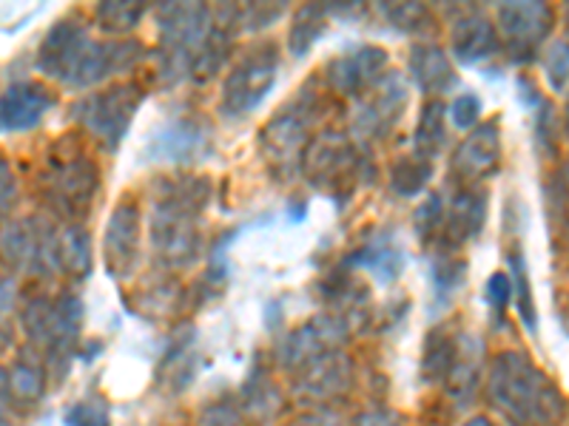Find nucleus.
<instances>
[{
    "label": "nucleus",
    "mask_w": 569,
    "mask_h": 426,
    "mask_svg": "<svg viewBox=\"0 0 569 426\" xmlns=\"http://www.w3.org/2000/svg\"><path fill=\"white\" fill-rule=\"evenodd\" d=\"M447 105L441 100H427L419 111V123L413 134V154L433 162L447 149Z\"/></svg>",
    "instance_id": "29"
},
{
    "label": "nucleus",
    "mask_w": 569,
    "mask_h": 426,
    "mask_svg": "<svg viewBox=\"0 0 569 426\" xmlns=\"http://www.w3.org/2000/svg\"><path fill=\"white\" fill-rule=\"evenodd\" d=\"M390 65L388 49L373 43L350 45L348 52L337 54L325 65V89L337 98L356 100L362 91H368L376 80L382 78Z\"/></svg>",
    "instance_id": "17"
},
{
    "label": "nucleus",
    "mask_w": 569,
    "mask_h": 426,
    "mask_svg": "<svg viewBox=\"0 0 569 426\" xmlns=\"http://www.w3.org/2000/svg\"><path fill=\"white\" fill-rule=\"evenodd\" d=\"M66 426H111L109 407L103 398H83L74 407H69L63 418Z\"/></svg>",
    "instance_id": "43"
},
{
    "label": "nucleus",
    "mask_w": 569,
    "mask_h": 426,
    "mask_svg": "<svg viewBox=\"0 0 569 426\" xmlns=\"http://www.w3.org/2000/svg\"><path fill=\"white\" fill-rule=\"evenodd\" d=\"M149 58L146 43L134 38L94 40L89 20L80 12H69L54 20L38 49V71L46 80L66 89H94L109 80L134 71Z\"/></svg>",
    "instance_id": "2"
},
{
    "label": "nucleus",
    "mask_w": 569,
    "mask_h": 426,
    "mask_svg": "<svg viewBox=\"0 0 569 426\" xmlns=\"http://www.w3.org/2000/svg\"><path fill=\"white\" fill-rule=\"evenodd\" d=\"M501 52L496 23L481 9H465L450 23V52L461 65H476Z\"/></svg>",
    "instance_id": "22"
},
{
    "label": "nucleus",
    "mask_w": 569,
    "mask_h": 426,
    "mask_svg": "<svg viewBox=\"0 0 569 426\" xmlns=\"http://www.w3.org/2000/svg\"><path fill=\"white\" fill-rule=\"evenodd\" d=\"M487 400L510 426H561V387L521 349H501L487 362Z\"/></svg>",
    "instance_id": "3"
},
{
    "label": "nucleus",
    "mask_w": 569,
    "mask_h": 426,
    "mask_svg": "<svg viewBox=\"0 0 569 426\" xmlns=\"http://www.w3.org/2000/svg\"><path fill=\"white\" fill-rule=\"evenodd\" d=\"M91 267H94V253L86 225H60V276L83 282L89 278Z\"/></svg>",
    "instance_id": "30"
},
{
    "label": "nucleus",
    "mask_w": 569,
    "mask_h": 426,
    "mask_svg": "<svg viewBox=\"0 0 569 426\" xmlns=\"http://www.w3.org/2000/svg\"><path fill=\"white\" fill-rule=\"evenodd\" d=\"M433 180V162L421 160L416 154L396 156L388 169V185L396 196H419Z\"/></svg>",
    "instance_id": "32"
},
{
    "label": "nucleus",
    "mask_w": 569,
    "mask_h": 426,
    "mask_svg": "<svg viewBox=\"0 0 569 426\" xmlns=\"http://www.w3.org/2000/svg\"><path fill=\"white\" fill-rule=\"evenodd\" d=\"M14 273H9L7 267L0 265V311H7L14 304Z\"/></svg>",
    "instance_id": "49"
},
{
    "label": "nucleus",
    "mask_w": 569,
    "mask_h": 426,
    "mask_svg": "<svg viewBox=\"0 0 569 426\" xmlns=\"http://www.w3.org/2000/svg\"><path fill=\"white\" fill-rule=\"evenodd\" d=\"M536 145L543 156H558V114L547 100L536 105Z\"/></svg>",
    "instance_id": "41"
},
{
    "label": "nucleus",
    "mask_w": 569,
    "mask_h": 426,
    "mask_svg": "<svg viewBox=\"0 0 569 426\" xmlns=\"http://www.w3.org/2000/svg\"><path fill=\"white\" fill-rule=\"evenodd\" d=\"M146 100V89L134 80H117V83L94 89L71 105V120L86 131L89 140L98 142V149L114 154L129 136L137 111Z\"/></svg>",
    "instance_id": "9"
},
{
    "label": "nucleus",
    "mask_w": 569,
    "mask_h": 426,
    "mask_svg": "<svg viewBox=\"0 0 569 426\" xmlns=\"http://www.w3.org/2000/svg\"><path fill=\"white\" fill-rule=\"evenodd\" d=\"M58 98L40 80H18L0 94V134H20L43 123V116L54 109Z\"/></svg>",
    "instance_id": "21"
},
{
    "label": "nucleus",
    "mask_w": 569,
    "mask_h": 426,
    "mask_svg": "<svg viewBox=\"0 0 569 426\" xmlns=\"http://www.w3.org/2000/svg\"><path fill=\"white\" fill-rule=\"evenodd\" d=\"M103 185L100 165L86 149L83 136L66 134L54 142L38 176L40 200L63 225H83Z\"/></svg>",
    "instance_id": "4"
},
{
    "label": "nucleus",
    "mask_w": 569,
    "mask_h": 426,
    "mask_svg": "<svg viewBox=\"0 0 569 426\" xmlns=\"http://www.w3.org/2000/svg\"><path fill=\"white\" fill-rule=\"evenodd\" d=\"M447 114H450V120H453L456 129L472 131L476 125L481 123L485 103H481V98L476 94V91H467V94H461V98L453 100V105L447 109Z\"/></svg>",
    "instance_id": "44"
},
{
    "label": "nucleus",
    "mask_w": 569,
    "mask_h": 426,
    "mask_svg": "<svg viewBox=\"0 0 569 426\" xmlns=\"http://www.w3.org/2000/svg\"><path fill=\"white\" fill-rule=\"evenodd\" d=\"M20 194V182L18 174H14L12 162L7 156H0V225H7L9 213L18 205Z\"/></svg>",
    "instance_id": "45"
},
{
    "label": "nucleus",
    "mask_w": 569,
    "mask_h": 426,
    "mask_svg": "<svg viewBox=\"0 0 569 426\" xmlns=\"http://www.w3.org/2000/svg\"><path fill=\"white\" fill-rule=\"evenodd\" d=\"M157 20V80L162 85L191 83L197 60L217 32L213 9L206 3H160Z\"/></svg>",
    "instance_id": "6"
},
{
    "label": "nucleus",
    "mask_w": 569,
    "mask_h": 426,
    "mask_svg": "<svg viewBox=\"0 0 569 426\" xmlns=\"http://www.w3.org/2000/svg\"><path fill=\"white\" fill-rule=\"evenodd\" d=\"M408 74L430 100H439V94H447L459 85V74H456V65L447 49L439 43H430V40L410 45Z\"/></svg>",
    "instance_id": "25"
},
{
    "label": "nucleus",
    "mask_w": 569,
    "mask_h": 426,
    "mask_svg": "<svg viewBox=\"0 0 569 426\" xmlns=\"http://www.w3.org/2000/svg\"><path fill=\"white\" fill-rule=\"evenodd\" d=\"M308 185L333 200L342 211L353 200L356 187L368 185L376 176V165L368 151L339 129H319L311 145L302 154V169Z\"/></svg>",
    "instance_id": "7"
},
{
    "label": "nucleus",
    "mask_w": 569,
    "mask_h": 426,
    "mask_svg": "<svg viewBox=\"0 0 569 426\" xmlns=\"http://www.w3.org/2000/svg\"><path fill=\"white\" fill-rule=\"evenodd\" d=\"M485 342H481L479 336H472V333H459V338H456L453 367H450V373H447L445 378L447 395H450V400H453L459 409L470 407L472 404L481 375H485Z\"/></svg>",
    "instance_id": "23"
},
{
    "label": "nucleus",
    "mask_w": 569,
    "mask_h": 426,
    "mask_svg": "<svg viewBox=\"0 0 569 426\" xmlns=\"http://www.w3.org/2000/svg\"><path fill=\"white\" fill-rule=\"evenodd\" d=\"M282 52L273 40L246 45L226 74L220 91V114L228 120H246L262 105L277 85Z\"/></svg>",
    "instance_id": "11"
},
{
    "label": "nucleus",
    "mask_w": 569,
    "mask_h": 426,
    "mask_svg": "<svg viewBox=\"0 0 569 426\" xmlns=\"http://www.w3.org/2000/svg\"><path fill=\"white\" fill-rule=\"evenodd\" d=\"M7 378H9V393H12L14 400L34 404V400L43 398L49 369H46V358L40 355V349L29 347V344L20 349L12 369L7 373Z\"/></svg>",
    "instance_id": "27"
},
{
    "label": "nucleus",
    "mask_w": 569,
    "mask_h": 426,
    "mask_svg": "<svg viewBox=\"0 0 569 426\" xmlns=\"http://www.w3.org/2000/svg\"><path fill=\"white\" fill-rule=\"evenodd\" d=\"M151 9L140 0H106L94 7V27L103 34H109L111 40L129 38L142 20L149 18Z\"/></svg>",
    "instance_id": "31"
},
{
    "label": "nucleus",
    "mask_w": 569,
    "mask_h": 426,
    "mask_svg": "<svg viewBox=\"0 0 569 426\" xmlns=\"http://www.w3.org/2000/svg\"><path fill=\"white\" fill-rule=\"evenodd\" d=\"M160 276L162 278H154L149 287H142L134 298L142 304V311L151 313V316H171V313L186 302V293H182L174 273L162 271Z\"/></svg>",
    "instance_id": "35"
},
{
    "label": "nucleus",
    "mask_w": 569,
    "mask_h": 426,
    "mask_svg": "<svg viewBox=\"0 0 569 426\" xmlns=\"http://www.w3.org/2000/svg\"><path fill=\"white\" fill-rule=\"evenodd\" d=\"M456 338H459V333H450L445 327L430 329L425 355H421V375H425V382L445 384L447 373H450L456 358Z\"/></svg>",
    "instance_id": "34"
},
{
    "label": "nucleus",
    "mask_w": 569,
    "mask_h": 426,
    "mask_svg": "<svg viewBox=\"0 0 569 426\" xmlns=\"http://www.w3.org/2000/svg\"><path fill=\"white\" fill-rule=\"evenodd\" d=\"M282 389L273 382L271 373L262 367H253L248 382L240 389V404L246 418L257 420V424H271L279 413H282Z\"/></svg>",
    "instance_id": "26"
},
{
    "label": "nucleus",
    "mask_w": 569,
    "mask_h": 426,
    "mask_svg": "<svg viewBox=\"0 0 569 426\" xmlns=\"http://www.w3.org/2000/svg\"><path fill=\"white\" fill-rule=\"evenodd\" d=\"M543 74L550 83L552 94L563 98L567 94V80H569V52H567V34L556 40L543 54Z\"/></svg>",
    "instance_id": "39"
},
{
    "label": "nucleus",
    "mask_w": 569,
    "mask_h": 426,
    "mask_svg": "<svg viewBox=\"0 0 569 426\" xmlns=\"http://www.w3.org/2000/svg\"><path fill=\"white\" fill-rule=\"evenodd\" d=\"M433 293L439 304L453 302L456 293L465 287L467 282V258L456 256V253L439 251V258L433 262Z\"/></svg>",
    "instance_id": "37"
},
{
    "label": "nucleus",
    "mask_w": 569,
    "mask_h": 426,
    "mask_svg": "<svg viewBox=\"0 0 569 426\" xmlns=\"http://www.w3.org/2000/svg\"><path fill=\"white\" fill-rule=\"evenodd\" d=\"M9 409H12V393H9L7 369H0V426H9Z\"/></svg>",
    "instance_id": "50"
},
{
    "label": "nucleus",
    "mask_w": 569,
    "mask_h": 426,
    "mask_svg": "<svg viewBox=\"0 0 569 426\" xmlns=\"http://www.w3.org/2000/svg\"><path fill=\"white\" fill-rule=\"evenodd\" d=\"M350 426H405V420H401L399 413L388 407H370L356 415Z\"/></svg>",
    "instance_id": "47"
},
{
    "label": "nucleus",
    "mask_w": 569,
    "mask_h": 426,
    "mask_svg": "<svg viewBox=\"0 0 569 426\" xmlns=\"http://www.w3.org/2000/svg\"><path fill=\"white\" fill-rule=\"evenodd\" d=\"M498 165H501V125L498 120H490L467 131L465 140L456 145L450 156V176L461 185H479L481 180L496 174Z\"/></svg>",
    "instance_id": "20"
},
{
    "label": "nucleus",
    "mask_w": 569,
    "mask_h": 426,
    "mask_svg": "<svg viewBox=\"0 0 569 426\" xmlns=\"http://www.w3.org/2000/svg\"><path fill=\"white\" fill-rule=\"evenodd\" d=\"M142 262V207L123 196L109 213L103 231V267L117 282H129Z\"/></svg>",
    "instance_id": "15"
},
{
    "label": "nucleus",
    "mask_w": 569,
    "mask_h": 426,
    "mask_svg": "<svg viewBox=\"0 0 569 426\" xmlns=\"http://www.w3.org/2000/svg\"><path fill=\"white\" fill-rule=\"evenodd\" d=\"M330 27V9L328 3H305L293 12L291 29H288V54L291 58H305L313 45L322 40V34Z\"/></svg>",
    "instance_id": "28"
},
{
    "label": "nucleus",
    "mask_w": 569,
    "mask_h": 426,
    "mask_svg": "<svg viewBox=\"0 0 569 426\" xmlns=\"http://www.w3.org/2000/svg\"><path fill=\"white\" fill-rule=\"evenodd\" d=\"M410 85L399 71H385L368 91L353 100L350 109V136L359 145L382 142L401 125V116L408 111Z\"/></svg>",
    "instance_id": "12"
},
{
    "label": "nucleus",
    "mask_w": 569,
    "mask_h": 426,
    "mask_svg": "<svg viewBox=\"0 0 569 426\" xmlns=\"http://www.w3.org/2000/svg\"><path fill=\"white\" fill-rule=\"evenodd\" d=\"M405 262H408L405 247L396 242L393 233L376 231L356 251H350V256L345 258V267L348 271H368L379 284H393L405 273Z\"/></svg>",
    "instance_id": "24"
},
{
    "label": "nucleus",
    "mask_w": 569,
    "mask_h": 426,
    "mask_svg": "<svg viewBox=\"0 0 569 426\" xmlns=\"http://www.w3.org/2000/svg\"><path fill=\"white\" fill-rule=\"evenodd\" d=\"M293 426H345V418L333 409H313V413H305Z\"/></svg>",
    "instance_id": "48"
},
{
    "label": "nucleus",
    "mask_w": 569,
    "mask_h": 426,
    "mask_svg": "<svg viewBox=\"0 0 569 426\" xmlns=\"http://www.w3.org/2000/svg\"><path fill=\"white\" fill-rule=\"evenodd\" d=\"M379 14L401 34H425L433 29V12L425 3H382Z\"/></svg>",
    "instance_id": "38"
},
{
    "label": "nucleus",
    "mask_w": 569,
    "mask_h": 426,
    "mask_svg": "<svg viewBox=\"0 0 569 426\" xmlns=\"http://www.w3.org/2000/svg\"><path fill=\"white\" fill-rule=\"evenodd\" d=\"M507 265H510V284H512V302H516V311L525 322V327L530 329L532 336L538 333V311H536V298H532L530 287V271H527V258L521 245H512L510 253H507Z\"/></svg>",
    "instance_id": "33"
},
{
    "label": "nucleus",
    "mask_w": 569,
    "mask_h": 426,
    "mask_svg": "<svg viewBox=\"0 0 569 426\" xmlns=\"http://www.w3.org/2000/svg\"><path fill=\"white\" fill-rule=\"evenodd\" d=\"M160 375H169V378H166V387H171L174 393H182V387L194 378L197 362H194V333H191V329H186L180 342L171 347L169 358L162 362Z\"/></svg>",
    "instance_id": "36"
},
{
    "label": "nucleus",
    "mask_w": 569,
    "mask_h": 426,
    "mask_svg": "<svg viewBox=\"0 0 569 426\" xmlns=\"http://www.w3.org/2000/svg\"><path fill=\"white\" fill-rule=\"evenodd\" d=\"M348 338V322L333 316V313H325V316L311 318V322L293 327L291 333H284L282 342L273 349V358H277V367L288 369V373H297L305 364H311L317 358H322V355L342 349Z\"/></svg>",
    "instance_id": "16"
},
{
    "label": "nucleus",
    "mask_w": 569,
    "mask_h": 426,
    "mask_svg": "<svg viewBox=\"0 0 569 426\" xmlns=\"http://www.w3.org/2000/svg\"><path fill=\"white\" fill-rule=\"evenodd\" d=\"M213 180L194 171L157 176L149 187V245L166 273L188 271L206 253V211Z\"/></svg>",
    "instance_id": "1"
},
{
    "label": "nucleus",
    "mask_w": 569,
    "mask_h": 426,
    "mask_svg": "<svg viewBox=\"0 0 569 426\" xmlns=\"http://www.w3.org/2000/svg\"><path fill=\"white\" fill-rule=\"evenodd\" d=\"M0 265L40 282L60 276V225L49 216H18L0 225Z\"/></svg>",
    "instance_id": "10"
},
{
    "label": "nucleus",
    "mask_w": 569,
    "mask_h": 426,
    "mask_svg": "<svg viewBox=\"0 0 569 426\" xmlns=\"http://www.w3.org/2000/svg\"><path fill=\"white\" fill-rule=\"evenodd\" d=\"M291 375L293 398L299 404H308V407H319V404H328V400L348 393L350 384H353V362L345 355V349H337V353L305 364Z\"/></svg>",
    "instance_id": "19"
},
{
    "label": "nucleus",
    "mask_w": 569,
    "mask_h": 426,
    "mask_svg": "<svg viewBox=\"0 0 569 426\" xmlns=\"http://www.w3.org/2000/svg\"><path fill=\"white\" fill-rule=\"evenodd\" d=\"M496 32L501 49L512 63L525 65L536 60L543 40L556 29V9L541 0H518V3H501L496 9Z\"/></svg>",
    "instance_id": "13"
},
{
    "label": "nucleus",
    "mask_w": 569,
    "mask_h": 426,
    "mask_svg": "<svg viewBox=\"0 0 569 426\" xmlns=\"http://www.w3.org/2000/svg\"><path fill=\"white\" fill-rule=\"evenodd\" d=\"M330 111V91L305 83L282 109L259 129V154L273 180L291 182L302 169V154Z\"/></svg>",
    "instance_id": "5"
},
{
    "label": "nucleus",
    "mask_w": 569,
    "mask_h": 426,
    "mask_svg": "<svg viewBox=\"0 0 569 426\" xmlns=\"http://www.w3.org/2000/svg\"><path fill=\"white\" fill-rule=\"evenodd\" d=\"M7 342H9V333H7V327L0 324V349L7 347Z\"/></svg>",
    "instance_id": "52"
},
{
    "label": "nucleus",
    "mask_w": 569,
    "mask_h": 426,
    "mask_svg": "<svg viewBox=\"0 0 569 426\" xmlns=\"http://www.w3.org/2000/svg\"><path fill=\"white\" fill-rule=\"evenodd\" d=\"M487 304H490L492 311L498 313H505L507 311V304L512 302V284H510V276L507 273H492L490 278H487Z\"/></svg>",
    "instance_id": "46"
},
{
    "label": "nucleus",
    "mask_w": 569,
    "mask_h": 426,
    "mask_svg": "<svg viewBox=\"0 0 569 426\" xmlns=\"http://www.w3.org/2000/svg\"><path fill=\"white\" fill-rule=\"evenodd\" d=\"M441 211H445V196L430 194L413 213V227L416 236L421 240V245H436V236H439L441 225Z\"/></svg>",
    "instance_id": "40"
},
{
    "label": "nucleus",
    "mask_w": 569,
    "mask_h": 426,
    "mask_svg": "<svg viewBox=\"0 0 569 426\" xmlns=\"http://www.w3.org/2000/svg\"><path fill=\"white\" fill-rule=\"evenodd\" d=\"M151 162L174 165V169H194L202 160L213 154V125L208 116L197 114H177L169 116L160 129L151 134L149 149H146Z\"/></svg>",
    "instance_id": "14"
},
{
    "label": "nucleus",
    "mask_w": 569,
    "mask_h": 426,
    "mask_svg": "<svg viewBox=\"0 0 569 426\" xmlns=\"http://www.w3.org/2000/svg\"><path fill=\"white\" fill-rule=\"evenodd\" d=\"M246 413H242L240 398L222 395L220 400H213L202 409L200 426H246Z\"/></svg>",
    "instance_id": "42"
},
{
    "label": "nucleus",
    "mask_w": 569,
    "mask_h": 426,
    "mask_svg": "<svg viewBox=\"0 0 569 426\" xmlns=\"http://www.w3.org/2000/svg\"><path fill=\"white\" fill-rule=\"evenodd\" d=\"M487 191L479 185H461L450 200H445L436 245L445 253H456L470 245L487 222Z\"/></svg>",
    "instance_id": "18"
},
{
    "label": "nucleus",
    "mask_w": 569,
    "mask_h": 426,
    "mask_svg": "<svg viewBox=\"0 0 569 426\" xmlns=\"http://www.w3.org/2000/svg\"><path fill=\"white\" fill-rule=\"evenodd\" d=\"M20 322L27 329L29 347L40 349L46 358V369H54L63 378L74 355H80V336H83V302L74 291H63L58 296H34L23 304Z\"/></svg>",
    "instance_id": "8"
},
{
    "label": "nucleus",
    "mask_w": 569,
    "mask_h": 426,
    "mask_svg": "<svg viewBox=\"0 0 569 426\" xmlns=\"http://www.w3.org/2000/svg\"><path fill=\"white\" fill-rule=\"evenodd\" d=\"M465 426H498L492 418H485V415H472Z\"/></svg>",
    "instance_id": "51"
}]
</instances>
